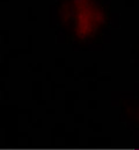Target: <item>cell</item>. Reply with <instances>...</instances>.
<instances>
[{
	"mask_svg": "<svg viewBox=\"0 0 139 150\" xmlns=\"http://www.w3.org/2000/svg\"><path fill=\"white\" fill-rule=\"evenodd\" d=\"M57 19L65 41L85 48L103 43L111 7L107 0H59Z\"/></svg>",
	"mask_w": 139,
	"mask_h": 150,
	"instance_id": "1",
	"label": "cell"
},
{
	"mask_svg": "<svg viewBox=\"0 0 139 150\" xmlns=\"http://www.w3.org/2000/svg\"><path fill=\"white\" fill-rule=\"evenodd\" d=\"M119 105L123 113L126 114L129 121H131L136 129L139 130V92L133 98L122 99Z\"/></svg>",
	"mask_w": 139,
	"mask_h": 150,
	"instance_id": "2",
	"label": "cell"
}]
</instances>
